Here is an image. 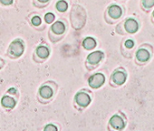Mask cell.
<instances>
[{
    "instance_id": "603a6c76",
    "label": "cell",
    "mask_w": 154,
    "mask_h": 131,
    "mask_svg": "<svg viewBox=\"0 0 154 131\" xmlns=\"http://www.w3.org/2000/svg\"><path fill=\"white\" fill-rule=\"evenodd\" d=\"M0 4L4 7L12 6L14 4V0H0Z\"/></svg>"
},
{
    "instance_id": "7a4b0ae2",
    "label": "cell",
    "mask_w": 154,
    "mask_h": 131,
    "mask_svg": "<svg viewBox=\"0 0 154 131\" xmlns=\"http://www.w3.org/2000/svg\"><path fill=\"white\" fill-rule=\"evenodd\" d=\"M124 14V9L118 4H111L104 12V19L108 24H113L119 21Z\"/></svg>"
},
{
    "instance_id": "2e32d148",
    "label": "cell",
    "mask_w": 154,
    "mask_h": 131,
    "mask_svg": "<svg viewBox=\"0 0 154 131\" xmlns=\"http://www.w3.org/2000/svg\"><path fill=\"white\" fill-rule=\"evenodd\" d=\"M69 4L66 0H58L55 3V8L59 13H65L68 10Z\"/></svg>"
},
{
    "instance_id": "4fadbf2b",
    "label": "cell",
    "mask_w": 154,
    "mask_h": 131,
    "mask_svg": "<svg viewBox=\"0 0 154 131\" xmlns=\"http://www.w3.org/2000/svg\"><path fill=\"white\" fill-rule=\"evenodd\" d=\"M82 46L85 50H93L97 46V41L93 37H86L82 42Z\"/></svg>"
},
{
    "instance_id": "4316f807",
    "label": "cell",
    "mask_w": 154,
    "mask_h": 131,
    "mask_svg": "<svg viewBox=\"0 0 154 131\" xmlns=\"http://www.w3.org/2000/svg\"><path fill=\"white\" fill-rule=\"evenodd\" d=\"M119 1H123V0H119Z\"/></svg>"
},
{
    "instance_id": "ba28073f",
    "label": "cell",
    "mask_w": 154,
    "mask_h": 131,
    "mask_svg": "<svg viewBox=\"0 0 154 131\" xmlns=\"http://www.w3.org/2000/svg\"><path fill=\"white\" fill-rule=\"evenodd\" d=\"M103 57H104V53L102 50L93 51L90 54H88V56L86 57V63L89 66L96 67V66L99 65L100 62L103 59Z\"/></svg>"
},
{
    "instance_id": "9c48e42d",
    "label": "cell",
    "mask_w": 154,
    "mask_h": 131,
    "mask_svg": "<svg viewBox=\"0 0 154 131\" xmlns=\"http://www.w3.org/2000/svg\"><path fill=\"white\" fill-rule=\"evenodd\" d=\"M126 79H127V73L122 69H116L112 75V81L117 86L123 85L126 82Z\"/></svg>"
},
{
    "instance_id": "cb8c5ba5",
    "label": "cell",
    "mask_w": 154,
    "mask_h": 131,
    "mask_svg": "<svg viewBox=\"0 0 154 131\" xmlns=\"http://www.w3.org/2000/svg\"><path fill=\"white\" fill-rule=\"evenodd\" d=\"M8 94H11V95H16L17 93V88H10L8 90Z\"/></svg>"
},
{
    "instance_id": "7402d4cb",
    "label": "cell",
    "mask_w": 154,
    "mask_h": 131,
    "mask_svg": "<svg viewBox=\"0 0 154 131\" xmlns=\"http://www.w3.org/2000/svg\"><path fill=\"white\" fill-rule=\"evenodd\" d=\"M44 131H58V127L54 124H46L44 127Z\"/></svg>"
},
{
    "instance_id": "d4e9b609",
    "label": "cell",
    "mask_w": 154,
    "mask_h": 131,
    "mask_svg": "<svg viewBox=\"0 0 154 131\" xmlns=\"http://www.w3.org/2000/svg\"><path fill=\"white\" fill-rule=\"evenodd\" d=\"M151 22H152V24L154 25V9H153L152 12H151Z\"/></svg>"
},
{
    "instance_id": "30bf717a",
    "label": "cell",
    "mask_w": 154,
    "mask_h": 131,
    "mask_svg": "<svg viewBox=\"0 0 154 131\" xmlns=\"http://www.w3.org/2000/svg\"><path fill=\"white\" fill-rule=\"evenodd\" d=\"M74 100L76 102V104L80 106L81 107H86L90 105L92 99L89 94L85 93V92H77L75 97H74Z\"/></svg>"
},
{
    "instance_id": "277c9868",
    "label": "cell",
    "mask_w": 154,
    "mask_h": 131,
    "mask_svg": "<svg viewBox=\"0 0 154 131\" xmlns=\"http://www.w3.org/2000/svg\"><path fill=\"white\" fill-rule=\"evenodd\" d=\"M24 53H25V43L20 38H17L13 40L8 48V54L13 58H18Z\"/></svg>"
},
{
    "instance_id": "3957f363",
    "label": "cell",
    "mask_w": 154,
    "mask_h": 131,
    "mask_svg": "<svg viewBox=\"0 0 154 131\" xmlns=\"http://www.w3.org/2000/svg\"><path fill=\"white\" fill-rule=\"evenodd\" d=\"M120 28H122L124 32L127 34H135L136 32H138L140 28V24L135 18L129 17L118 25L117 29Z\"/></svg>"
},
{
    "instance_id": "8fae6325",
    "label": "cell",
    "mask_w": 154,
    "mask_h": 131,
    "mask_svg": "<svg viewBox=\"0 0 154 131\" xmlns=\"http://www.w3.org/2000/svg\"><path fill=\"white\" fill-rule=\"evenodd\" d=\"M109 124L113 129L118 130V131L122 130L125 126V122H124L123 118L122 117H120L119 115L112 116L109 120Z\"/></svg>"
},
{
    "instance_id": "5b68a950",
    "label": "cell",
    "mask_w": 154,
    "mask_h": 131,
    "mask_svg": "<svg viewBox=\"0 0 154 131\" xmlns=\"http://www.w3.org/2000/svg\"><path fill=\"white\" fill-rule=\"evenodd\" d=\"M151 56H152V47L147 44L140 46L135 54L136 60L140 64H145L148 61H149Z\"/></svg>"
},
{
    "instance_id": "7c38bea8",
    "label": "cell",
    "mask_w": 154,
    "mask_h": 131,
    "mask_svg": "<svg viewBox=\"0 0 154 131\" xmlns=\"http://www.w3.org/2000/svg\"><path fill=\"white\" fill-rule=\"evenodd\" d=\"M35 55L36 57H38L42 60H45L50 56V49L46 45H40L35 48Z\"/></svg>"
},
{
    "instance_id": "484cf974",
    "label": "cell",
    "mask_w": 154,
    "mask_h": 131,
    "mask_svg": "<svg viewBox=\"0 0 154 131\" xmlns=\"http://www.w3.org/2000/svg\"><path fill=\"white\" fill-rule=\"evenodd\" d=\"M3 60H1V59H0V69H1L2 67H3Z\"/></svg>"
},
{
    "instance_id": "ac0fdd59",
    "label": "cell",
    "mask_w": 154,
    "mask_h": 131,
    "mask_svg": "<svg viewBox=\"0 0 154 131\" xmlns=\"http://www.w3.org/2000/svg\"><path fill=\"white\" fill-rule=\"evenodd\" d=\"M51 2V0H33V5L37 8H44L47 7Z\"/></svg>"
},
{
    "instance_id": "44dd1931",
    "label": "cell",
    "mask_w": 154,
    "mask_h": 131,
    "mask_svg": "<svg viewBox=\"0 0 154 131\" xmlns=\"http://www.w3.org/2000/svg\"><path fill=\"white\" fill-rule=\"evenodd\" d=\"M135 46V42L131 39V38H128L124 41V46L127 48V49H132Z\"/></svg>"
},
{
    "instance_id": "6da1fadb",
    "label": "cell",
    "mask_w": 154,
    "mask_h": 131,
    "mask_svg": "<svg viewBox=\"0 0 154 131\" xmlns=\"http://www.w3.org/2000/svg\"><path fill=\"white\" fill-rule=\"evenodd\" d=\"M70 18L72 27L76 29H79L80 27H82L86 21V12L85 8L80 5L72 6Z\"/></svg>"
},
{
    "instance_id": "9a60e30c",
    "label": "cell",
    "mask_w": 154,
    "mask_h": 131,
    "mask_svg": "<svg viewBox=\"0 0 154 131\" xmlns=\"http://www.w3.org/2000/svg\"><path fill=\"white\" fill-rule=\"evenodd\" d=\"M1 105L4 107H6V108L13 109L17 106V101L12 97H9V96H7L6 95V96H4L1 98Z\"/></svg>"
},
{
    "instance_id": "ffe728a7",
    "label": "cell",
    "mask_w": 154,
    "mask_h": 131,
    "mask_svg": "<svg viewBox=\"0 0 154 131\" xmlns=\"http://www.w3.org/2000/svg\"><path fill=\"white\" fill-rule=\"evenodd\" d=\"M45 22L46 24H53L55 20V15L52 12H47L44 17Z\"/></svg>"
},
{
    "instance_id": "52a82bcc",
    "label": "cell",
    "mask_w": 154,
    "mask_h": 131,
    "mask_svg": "<svg viewBox=\"0 0 154 131\" xmlns=\"http://www.w3.org/2000/svg\"><path fill=\"white\" fill-rule=\"evenodd\" d=\"M104 83H105V76H104V74H103L101 72L93 74L88 78V84H89L90 88H94V89L101 88Z\"/></svg>"
},
{
    "instance_id": "5bb4252c",
    "label": "cell",
    "mask_w": 154,
    "mask_h": 131,
    "mask_svg": "<svg viewBox=\"0 0 154 131\" xmlns=\"http://www.w3.org/2000/svg\"><path fill=\"white\" fill-rule=\"evenodd\" d=\"M39 95L45 98V99H49L53 97L54 95V91L52 89V88L50 86H47V85H43L39 88Z\"/></svg>"
},
{
    "instance_id": "8992f818",
    "label": "cell",
    "mask_w": 154,
    "mask_h": 131,
    "mask_svg": "<svg viewBox=\"0 0 154 131\" xmlns=\"http://www.w3.org/2000/svg\"><path fill=\"white\" fill-rule=\"evenodd\" d=\"M66 30H67L66 23L63 20H57V21H54L53 24H51L49 35L53 34V36L62 37L64 35Z\"/></svg>"
},
{
    "instance_id": "d6986e66",
    "label": "cell",
    "mask_w": 154,
    "mask_h": 131,
    "mask_svg": "<svg viewBox=\"0 0 154 131\" xmlns=\"http://www.w3.org/2000/svg\"><path fill=\"white\" fill-rule=\"evenodd\" d=\"M30 23H31V25H32L33 27H40L41 24H42V18H41V17H40L39 15H34V16H32L31 18H30Z\"/></svg>"
},
{
    "instance_id": "e0dca14e",
    "label": "cell",
    "mask_w": 154,
    "mask_h": 131,
    "mask_svg": "<svg viewBox=\"0 0 154 131\" xmlns=\"http://www.w3.org/2000/svg\"><path fill=\"white\" fill-rule=\"evenodd\" d=\"M140 8L145 12L150 11L154 8V0H140Z\"/></svg>"
}]
</instances>
